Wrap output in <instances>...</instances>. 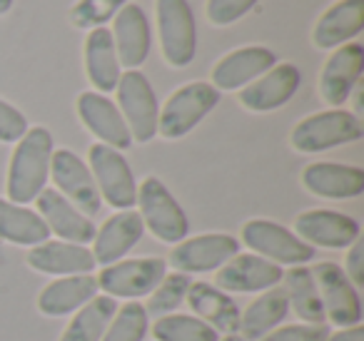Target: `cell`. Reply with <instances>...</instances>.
I'll use <instances>...</instances> for the list:
<instances>
[{
	"label": "cell",
	"mask_w": 364,
	"mask_h": 341,
	"mask_svg": "<svg viewBox=\"0 0 364 341\" xmlns=\"http://www.w3.org/2000/svg\"><path fill=\"white\" fill-rule=\"evenodd\" d=\"M53 135L46 127H28L11 157L8 167V200L16 205H31L38 200L50 177Z\"/></svg>",
	"instance_id": "cell-1"
},
{
	"label": "cell",
	"mask_w": 364,
	"mask_h": 341,
	"mask_svg": "<svg viewBox=\"0 0 364 341\" xmlns=\"http://www.w3.org/2000/svg\"><path fill=\"white\" fill-rule=\"evenodd\" d=\"M220 102V90L210 82H188L170 95L157 117V135L180 140L193 132Z\"/></svg>",
	"instance_id": "cell-2"
},
{
	"label": "cell",
	"mask_w": 364,
	"mask_h": 341,
	"mask_svg": "<svg viewBox=\"0 0 364 341\" xmlns=\"http://www.w3.org/2000/svg\"><path fill=\"white\" fill-rule=\"evenodd\" d=\"M135 205H140L137 215H140L142 224L152 232L155 239L165 242V244H177V242L188 239V215L157 177H145L142 180V185L137 187Z\"/></svg>",
	"instance_id": "cell-3"
},
{
	"label": "cell",
	"mask_w": 364,
	"mask_h": 341,
	"mask_svg": "<svg viewBox=\"0 0 364 341\" xmlns=\"http://www.w3.org/2000/svg\"><path fill=\"white\" fill-rule=\"evenodd\" d=\"M364 137V125L354 112L347 110H327L317 115L304 117L292 130V147L297 152H324L339 145H349Z\"/></svg>",
	"instance_id": "cell-4"
},
{
	"label": "cell",
	"mask_w": 364,
	"mask_h": 341,
	"mask_svg": "<svg viewBox=\"0 0 364 341\" xmlns=\"http://www.w3.org/2000/svg\"><path fill=\"white\" fill-rule=\"evenodd\" d=\"M115 90L117 105H120L117 110L130 130V137L142 145L150 142L157 135V117H160V107H157V97L150 80L140 70H127L120 75Z\"/></svg>",
	"instance_id": "cell-5"
},
{
	"label": "cell",
	"mask_w": 364,
	"mask_h": 341,
	"mask_svg": "<svg viewBox=\"0 0 364 341\" xmlns=\"http://www.w3.org/2000/svg\"><path fill=\"white\" fill-rule=\"evenodd\" d=\"M167 264L160 256H137V259H120L105 266L97 279V289H102L112 299H140L150 296L155 286L165 279Z\"/></svg>",
	"instance_id": "cell-6"
},
{
	"label": "cell",
	"mask_w": 364,
	"mask_h": 341,
	"mask_svg": "<svg viewBox=\"0 0 364 341\" xmlns=\"http://www.w3.org/2000/svg\"><path fill=\"white\" fill-rule=\"evenodd\" d=\"M162 55L172 67H188L198 50V28L188 0H157Z\"/></svg>",
	"instance_id": "cell-7"
},
{
	"label": "cell",
	"mask_w": 364,
	"mask_h": 341,
	"mask_svg": "<svg viewBox=\"0 0 364 341\" xmlns=\"http://www.w3.org/2000/svg\"><path fill=\"white\" fill-rule=\"evenodd\" d=\"M90 172L97 185L100 197L115 210H132L137 202V182L127 165L125 155L112 147L97 145L90 147Z\"/></svg>",
	"instance_id": "cell-8"
},
{
	"label": "cell",
	"mask_w": 364,
	"mask_h": 341,
	"mask_svg": "<svg viewBox=\"0 0 364 341\" xmlns=\"http://www.w3.org/2000/svg\"><path fill=\"white\" fill-rule=\"evenodd\" d=\"M242 242L257 256L274 264L299 266L314 256V247L299 239L287 227L277 224L272 220H250L242 227Z\"/></svg>",
	"instance_id": "cell-9"
},
{
	"label": "cell",
	"mask_w": 364,
	"mask_h": 341,
	"mask_svg": "<svg viewBox=\"0 0 364 341\" xmlns=\"http://www.w3.org/2000/svg\"><path fill=\"white\" fill-rule=\"evenodd\" d=\"M312 276L319 286L324 316L329 324L339 326V329L362 324V299L342 266L334 261H322V264L312 266Z\"/></svg>",
	"instance_id": "cell-10"
},
{
	"label": "cell",
	"mask_w": 364,
	"mask_h": 341,
	"mask_svg": "<svg viewBox=\"0 0 364 341\" xmlns=\"http://www.w3.org/2000/svg\"><path fill=\"white\" fill-rule=\"evenodd\" d=\"M50 177L58 185V192L85 217H95L102 210V197L92 180V172L73 150H53Z\"/></svg>",
	"instance_id": "cell-11"
},
{
	"label": "cell",
	"mask_w": 364,
	"mask_h": 341,
	"mask_svg": "<svg viewBox=\"0 0 364 341\" xmlns=\"http://www.w3.org/2000/svg\"><path fill=\"white\" fill-rule=\"evenodd\" d=\"M235 254H240V242L232 234L215 232L177 242L170 251V264L182 274H205L228 264Z\"/></svg>",
	"instance_id": "cell-12"
},
{
	"label": "cell",
	"mask_w": 364,
	"mask_h": 341,
	"mask_svg": "<svg viewBox=\"0 0 364 341\" xmlns=\"http://www.w3.org/2000/svg\"><path fill=\"white\" fill-rule=\"evenodd\" d=\"M294 232L309 247L344 249L362 237V227L354 217L334 210H309L294 220Z\"/></svg>",
	"instance_id": "cell-13"
},
{
	"label": "cell",
	"mask_w": 364,
	"mask_h": 341,
	"mask_svg": "<svg viewBox=\"0 0 364 341\" xmlns=\"http://www.w3.org/2000/svg\"><path fill=\"white\" fill-rule=\"evenodd\" d=\"M282 266L257 254H235L215 276V286L225 294H255L267 291L282 281Z\"/></svg>",
	"instance_id": "cell-14"
},
{
	"label": "cell",
	"mask_w": 364,
	"mask_h": 341,
	"mask_svg": "<svg viewBox=\"0 0 364 341\" xmlns=\"http://www.w3.org/2000/svg\"><path fill=\"white\" fill-rule=\"evenodd\" d=\"M364 70V48L359 43L339 45L329 55L327 65L319 77V92L322 100L332 107H339L349 100L354 87L359 85V77Z\"/></svg>",
	"instance_id": "cell-15"
},
{
	"label": "cell",
	"mask_w": 364,
	"mask_h": 341,
	"mask_svg": "<svg viewBox=\"0 0 364 341\" xmlns=\"http://www.w3.org/2000/svg\"><path fill=\"white\" fill-rule=\"evenodd\" d=\"M38 215L43 217V222L48 224L50 234H58L60 242H70V244H82L95 239V224L90 217L82 215L77 207H73L65 197L58 190H46L38 195Z\"/></svg>",
	"instance_id": "cell-16"
},
{
	"label": "cell",
	"mask_w": 364,
	"mask_h": 341,
	"mask_svg": "<svg viewBox=\"0 0 364 341\" xmlns=\"http://www.w3.org/2000/svg\"><path fill=\"white\" fill-rule=\"evenodd\" d=\"M299 82H302V72L292 63H282L267 70L262 77L250 82L240 92V102L252 112H272L277 107L287 105L297 92Z\"/></svg>",
	"instance_id": "cell-17"
},
{
	"label": "cell",
	"mask_w": 364,
	"mask_h": 341,
	"mask_svg": "<svg viewBox=\"0 0 364 341\" xmlns=\"http://www.w3.org/2000/svg\"><path fill=\"white\" fill-rule=\"evenodd\" d=\"M77 117L102 145L112 147V150H127L132 145L130 130H127L117 105L100 92H82L77 97Z\"/></svg>",
	"instance_id": "cell-18"
},
{
	"label": "cell",
	"mask_w": 364,
	"mask_h": 341,
	"mask_svg": "<svg viewBox=\"0 0 364 341\" xmlns=\"http://www.w3.org/2000/svg\"><path fill=\"white\" fill-rule=\"evenodd\" d=\"M277 65V55L269 48L262 45H247L232 50L215 65L213 70V85L218 90H242L250 82L262 77L267 70Z\"/></svg>",
	"instance_id": "cell-19"
},
{
	"label": "cell",
	"mask_w": 364,
	"mask_h": 341,
	"mask_svg": "<svg viewBox=\"0 0 364 341\" xmlns=\"http://www.w3.org/2000/svg\"><path fill=\"white\" fill-rule=\"evenodd\" d=\"M112 43H115V53L120 65L140 67L150 55L152 36H150V23L140 6L135 3H125L115 16V28H112Z\"/></svg>",
	"instance_id": "cell-20"
},
{
	"label": "cell",
	"mask_w": 364,
	"mask_h": 341,
	"mask_svg": "<svg viewBox=\"0 0 364 341\" xmlns=\"http://www.w3.org/2000/svg\"><path fill=\"white\" fill-rule=\"evenodd\" d=\"M145 234V224H142L140 215L132 210H122L117 215L107 217L105 224L95 232V264L110 266L115 261L125 259V254L142 239Z\"/></svg>",
	"instance_id": "cell-21"
},
{
	"label": "cell",
	"mask_w": 364,
	"mask_h": 341,
	"mask_svg": "<svg viewBox=\"0 0 364 341\" xmlns=\"http://www.w3.org/2000/svg\"><path fill=\"white\" fill-rule=\"evenodd\" d=\"M302 185L324 200H352L364 192V172L362 167L354 165L312 162L309 167H304Z\"/></svg>",
	"instance_id": "cell-22"
},
{
	"label": "cell",
	"mask_w": 364,
	"mask_h": 341,
	"mask_svg": "<svg viewBox=\"0 0 364 341\" xmlns=\"http://www.w3.org/2000/svg\"><path fill=\"white\" fill-rule=\"evenodd\" d=\"M28 264L41 274L55 276H75L90 274L95 269V256L87 247L70 244V242H43L38 247H31L28 251Z\"/></svg>",
	"instance_id": "cell-23"
},
{
	"label": "cell",
	"mask_w": 364,
	"mask_h": 341,
	"mask_svg": "<svg viewBox=\"0 0 364 341\" xmlns=\"http://www.w3.org/2000/svg\"><path fill=\"white\" fill-rule=\"evenodd\" d=\"M188 304L198 319L213 326L218 334H237L240 329V306L230 294L220 291L215 284L208 281H193L188 289Z\"/></svg>",
	"instance_id": "cell-24"
},
{
	"label": "cell",
	"mask_w": 364,
	"mask_h": 341,
	"mask_svg": "<svg viewBox=\"0 0 364 341\" xmlns=\"http://www.w3.org/2000/svg\"><path fill=\"white\" fill-rule=\"evenodd\" d=\"M97 296V279L90 274L60 276L50 281L38 296V311L46 316H65L82 309Z\"/></svg>",
	"instance_id": "cell-25"
},
{
	"label": "cell",
	"mask_w": 364,
	"mask_h": 341,
	"mask_svg": "<svg viewBox=\"0 0 364 341\" xmlns=\"http://www.w3.org/2000/svg\"><path fill=\"white\" fill-rule=\"evenodd\" d=\"M364 28V0H339L322 18L317 21L312 33V40L317 48L329 50L339 48L354 36H359Z\"/></svg>",
	"instance_id": "cell-26"
},
{
	"label": "cell",
	"mask_w": 364,
	"mask_h": 341,
	"mask_svg": "<svg viewBox=\"0 0 364 341\" xmlns=\"http://www.w3.org/2000/svg\"><path fill=\"white\" fill-rule=\"evenodd\" d=\"M289 314V301L282 286H272V289L262 291L252 304L240 314V329L237 334L245 341H259L264 334L277 329Z\"/></svg>",
	"instance_id": "cell-27"
},
{
	"label": "cell",
	"mask_w": 364,
	"mask_h": 341,
	"mask_svg": "<svg viewBox=\"0 0 364 341\" xmlns=\"http://www.w3.org/2000/svg\"><path fill=\"white\" fill-rule=\"evenodd\" d=\"M85 70L92 85L102 92H112L120 82V60H117L112 33L107 28H92L85 40Z\"/></svg>",
	"instance_id": "cell-28"
},
{
	"label": "cell",
	"mask_w": 364,
	"mask_h": 341,
	"mask_svg": "<svg viewBox=\"0 0 364 341\" xmlns=\"http://www.w3.org/2000/svg\"><path fill=\"white\" fill-rule=\"evenodd\" d=\"M48 237L50 229L38 212L0 197V239L18 247H38Z\"/></svg>",
	"instance_id": "cell-29"
},
{
	"label": "cell",
	"mask_w": 364,
	"mask_h": 341,
	"mask_svg": "<svg viewBox=\"0 0 364 341\" xmlns=\"http://www.w3.org/2000/svg\"><path fill=\"white\" fill-rule=\"evenodd\" d=\"M284 279V294H287L289 309H294V314L307 324H324L322 296H319V286L312 276V269H307L304 264L292 266L282 274Z\"/></svg>",
	"instance_id": "cell-30"
},
{
	"label": "cell",
	"mask_w": 364,
	"mask_h": 341,
	"mask_svg": "<svg viewBox=\"0 0 364 341\" xmlns=\"http://www.w3.org/2000/svg\"><path fill=\"white\" fill-rule=\"evenodd\" d=\"M115 311L117 301L112 296H95L82 309H77V314L73 316V321L68 324V329L63 331L58 341H102Z\"/></svg>",
	"instance_id": "cell-31"
},
{
	"label": "cell",
	"mask_w": 364,
	"mask_h": 341,
	"mask_svg": "<svg viewBox=\"0 0 364 341\" xmlns=\"http://www.w3.org/2000/svg\"><path fill=\"white\" fill-rule=\"evenodd\" d=\"M152 336L157 341H220V334L213 326L188 314L157 316L152 324Z\"/></svg>",
	"instance_id": "cell-32"
},
{
	"label": "cell",
	"mask_w": 364,
	"mask_h": 341,
	"mask_svg": "<svg viewBox=\"0 0 364 341\" xmlns=\"http://www.w3.org/2000/svg\"><path fill=\"white\" fill-rule=\"evenodd\" d=\"M147 331H150V314L145 311V304L130 301L115 311L102 341H145Z\"/></svg>",
	"instance_id": "cell-33"
},
{
	"label": "cell",
	"mask_w": 364,
	"mask_h": 341,
	"mask_svg": "<svg viewBox=\"0 0 364 341\" xmlns=\"http://www.w3.org/2000/svg\"><path fill=\"white\" fill-rule=\"evenodd\" d=\"M193 284L190 274H182V271H172V274H165V279L155 286V291L150 294V301H147L145 311L155 316H167L177 309V306L185 301L188 296V289Z\"/></svg>",
	"instance_id": "cell-34"
},
{
	"label": "cell",
	"mask_w": 364,
	"mask_h": 341,
	"mask_svg": "<svg viewBox=\"0 0 364 341\" xmlns=\"http://www.w3.org/2000/svg\"><path fill=\"white\" fill-rule=\"evenodd\" d=\"M127 0H77L70 11V21L75 28L92 31V28H105L107 21L117 16Z\"/></svg>",
	"instance_id": "cell-35"
},
{
	"label": "cell",
	"mask_w": 364,
	"mask_h": 341,
	"mask_svg": "<svg viewBox=\"0 0 364 341\" xmlns=\"http://www.w3.org/2000/svg\"><path fill=\"white\" fill-rule=\"evenodd\" d=\"M255 6L257 0H208V18L213 26H232Z\"/></svg>",
	"instance_id": "cell-36"
},
{
	"label": "cell",
	"mask_w": 364,
	"mask_h": 341,
	"mask_svg": "<svg viewBox=\"0 0 364 341\" xmlns=\"http://www.w3.org/2000/svg\"><path fill=\"white\" fill-rule=\"evenodd\" d=\"M329 329L327 324H292L282 329H272L259 341H327Z\"/></svg>",
	"instance_id": "cell-37"
},
{
	"label": "cell",
	"mask_w": 364,
	"mask_h": 341,
	"mask_svg": "<svg viewBox=\"0 0 364 341\" xmlns=\"http://www.w3.org/2000/svg\"><path fill=\"white\" fill-rule=\"evenodd\" d=\"M28 132V120L16 105L0 100V142H18Z\"/></svg>",
	"instance_id": "cell-38"
},
{
	"label": "cell",
	"mask_w": 364,
	"mask_h": 341,
	"mask_svg": "<svg viewBox=\"0 0 364 341\" xmlns=\"http://www.w3.org/2000/svg\"><path fill=\"white\" fill-rule=\"evenodd\" d=\"M344 274H347V279L352 281L354 286L364 284V239H362V237H359V239L349 247L347 264H344Z\"/></svg>",
	"instance_id": "cell-39"
},
{
	"label": "cell",
	"mask_w": 364,
	"mask_h": 341,
	"mask_svg": "<svg viewBox=\"0 0 364 341\" xmlns=\"http://www.w3.org/2000/svg\"><path fill=\"white\" fill-rule=\"evenodd\" d=\"M327 341H364V326H347V329H339L334 334L327 336Z\"/></svg>",
	"instance_id": "cell-40"
},
{
	"label": "cell",
	"mask_w": 364,
	"mask_h": 341,
	"mask_svg": "<svg viewBox=\"0 0 364 341\" xmlns=\"http://www.w3.org/2000/svg\"><path fill=\"white\" fill-rule=\"evenodd\" d=\"M11 8H13V0H0V16H6Z\"/></svg>",
	"instance_id": "cell-41"
},
{
	"label": "cell",
	"mask_w": 364,
	"mask_h": 341,
	"mask_svg": "<svg viewBox=\"0 0 364 341\" xmlns=\"http://www.w3.org/2000/svg\"><path fill=\"white\" fill-rule=\"evenodd\" d=\"M220 341H245V339L240 334H228L225 339H220Z\"/></svg>",
	"instance_id": "cell-42"
}]
</instances>
